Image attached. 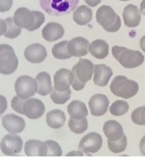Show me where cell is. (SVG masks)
Segmentation results:
<instances>
[{
    "mask_svg": "<svg viewBox=\"0 0 145 160\" xmlns=\"http://www.w3.org/2000/svg\"><path fill=\"white\" fill-rule=\"evenodd\" d=\"M131 118L133 123L140 126L145 125V106L135 109L131 115Z\"/></svg>",
    "mask_w": 145,
    "mask_h": 160,
    "instance_id": "d6a6232c",
    "label": "cell"
},
{
    "mask_svg": "<svg viewBox=\"0 0 145 160\" xmlns=\"http://www.w3.org/2000/svg\"><path fill=\"white\" fill-rule=\"evenodd\" d=\"M13 5V0H0V11L1 13L7 12Z\"/></svg>",
    "mask_w": 145,
    "mask_h": 160,
    "instance_id": "d590c367",
    "label": "cell"
},
{
    "mask_svg": "<svg viewBox=\"0 0 145 160\" xmlns=\"http://www.w3.org/2000/svg\"><path fill=\"white\" fill-rule=\"evenodd\" d=\"M112 76V71L109 66L99 64L94 66V84L98 87H106Z\"/></svg>",
    "mask_w": 145,
    "mask_h": 160,
    "instance_id": "ac0fdd59",
    "label": "cell"
},
{
    "mask_svg": "<svg viewBox=\"0 0 145 160\" xmlns=\"http://www.w3.org/2000/svg\"><path fill=\"white\" fill-rule=\"evenodd\" d=\"M140 12L142 13L143 15H145V0H142L140 4Z\"/></svg>",
    "mask_w": 145,
    "mask_h": 160,
    "instance_id": "ab89813d",
    "label": "cell"
},
{
    "mask_svg": "<svg viewBox=\"0 0 145 160\" xmlns=\"http://www.w3.org/2000/svg\"><path fill=\"white\" fill-rule=\"evenodd\" d=\"M2 125L10 133H20L25 128V121L15 114H7L2 118Z\"/></svg>",
    "mask_w": 145,
    "mask_h": 160,
    "instance_id": "5bb4252c",
    "label": "cell"
},
{
    "mask_svg": "<svg viewBox=\"0 0 145 160\" xmlns=\"http://www.w3.org/2000/svg\"><path fill=\"white\" fill-rule=\"evenodd\" d=\"M120 1H128V0H120Z\"/></svg>",
    "mask_w": 145,
    "mask_h": 160,
    "instance_id": "60d3db41",
    "label": "cell"
},
{
    "mask_svg": "<svg viewBox=\"0 0 145 160\" xmlns=\"http://www.w3.org/2000/svg\"><path fill=\"white\" fill-rule=\"evenodd\" d=\"M89 52L93 57L102 60L108 55L109 46L103 39H96L89 45Z\"/></svg>",
    "mask_w": 145,
    "mask_h": 160,
    "instance_id": "603a6c76",
    "label": "cell"
},
{
    "mask_svg": "<svg viewBox=\"0 0 145 160\" xmlns=\"http://www.w3.org/2000/svg\"><path fill=\"white\" fill-rule=\"evenodd\" d=\"M73 82V73L68 69H60L54 76V83L56 89L60 92H64L70 89Z\"/></svg>",
    "mask_w": 145,
    "mask_h": 160,
    "instance_id": "9a60e30c",
    "label": "cell"
},
{
    "mask_svg": "<svg viewBox=\"0 0 145 160\" xmlns=\"http://www.w3.org/2000/svg\"><path fill=\"white\" fill-rule=\"evenodd\" d=\"M21 34V28L14 23L13 18L1 19V35L8 39H15Z\"/></svg>",
    "mask_w": 145,
    "mask_h": 160,
    "instance_id": "7402d4cb",
    "label": "cell"
},
{
    "mask_svg": "<svg viewBox=\"0 0 145 160\" xmlns=\"http://www.w3.org/2000/svg\"><path fill=\"white\" fill-rule=\"evenodd\" d=\"M14 88L17 96L23 99H28L38 92L37 81L29 76H21L16 80Z\"/></svg>",
    "mask_w": 145,
    "mask_h": 160,
    "instance_id": "ba28073f",
    "label": "cell"
},
{
    "mask_svg": "<svg viewBox=\"0 0 145 160\" xmlns=\"http://www.w3.org/2000/svg\"><path fill=\"white\" fill-rule=\"evenodd\" d=\"M139 86L135 81L128 80L126 76H118L113 79L110 86L112 94L124 99H129L137 94Z\"/></svg>",
    "mask_w": 145,
    "mask_h": 160,
    "instance_id": "5b68a950",
    "label": "cell"
},
{
    "mask_svg": "<svg viewBox=\"0 0 145 160\" xmlns=\"http://www.w3.org/2000/svg\"><path fill=\"white\" fill-rule=\"evenodd\" d=\"M79 3V0H40L41 8L50 15H66L74 11Z\"/></svg>",
    "mask_w": 145,
    "mask_h": 160,
    "instance_id": "277c9868",
    "label": "cell"
},
{
    "mask_svg": "<svg viewBox=\"0 0 145 160\" xmlns=\"http://www.w3.org/2000/svg\"><path fill=\"white\" fill-rule=\"evenodd\" d=\"M89 41L83 37H76L68 43V50L71 56L82 57L89 51Z\"/></svg>",
    "mask_w": 145,
    "mask_h": 160,
    "instance_id": "2e32d148",
    "label": "cell"
},
{
    "mask_svg": "<svg viewBox=\"0 0 145 160\" xmlns=\"http://www.w3.org/2000/svg\"><path fill=\"white\" fill-rule=\"evenodd\" d=\"M24 152L27 156H47L48 148L40 140H29L24 144Z\"/></svg>",
    "mask_w": 145,
    "mask_h": 160,
    "instance_id": "44dd1931",
    "label": "cell"
},
{
    "mask_svg": "<svg viewBox=\"0 0 145 160\" xmlns=\"http://www.w3.org/2000/svg\"><path fill=\"white\" fill-rule=\"evenodd\" d=\"M122 16L124 24L129 28L137 27L141 21V12L137 6L133 4H128L124 8Z\"/></svg>",
    "mask_w": 145,
    "mask_h": 160,
    "instance_id": "e0dca14e",
    "label": "cell"
},
{
    "mask_svg": "<svg viewBox=\"0 0 145 160\" xmlns=\"http://www.w3.org/2000/svg\"><path fill=\"white\" fill-rule=\"evenodd\" d=\"M89 108L91 114L94 117L104 115L109 107V100L103 94H95L89 101Z\"/></svg>",
    "mask_w": 145,
    "mask_h": 160,
    "instance_id": "7c38bea8",
    "label": "cell"
},
{
    "mask_svg": "<svg viewBox=\"0 0 145 160\" xmlns=\"http://www.w3.org/2000/svg\"><path fill=\"white\" fill-rule=\"evenodd\" d=\"M45 15L40 11H30L27 8H19L15 11L13 20L21 29L34 31L40 28L45 22Z\"/></svg>",
    "mask_w": 145,
    "mask_h": 160,
    "instance_id": "6da1fadb",
    "label": "cell"
},
{
    "mask_svg": "<svg viewBox=\"0 0 145 160\" xmlns=\"http://www.w3.org/2000/svg\"><path fill=\"white\" fill-rule=\"evenodd\" d=\"M128 110H129V105L124 100H118L114 102L110 108V112L112 115L115 117L124 115L125 113L128 112Z\"/></svg>",
    "mask_w": 145,
    "mask_h": 160,
    "instance_id": "4dcf8cb0",
    "label": "cell"
},
{
    "mask_svg": "<svg viewBox=\"0 0 145 160\" xmlns=\"http://www.w3.org/2000/svg\"><path fill=\"white\" fill-rule=\"evenodd\" d=\"M45 108L44 103L37 98H28L24 100L23 105V112L29 119H38L41 118L45 112Z\"/></svg>",
    "mask_w": 145,
    "mask_h": 160,
    "instance_id": "8fae6325",
    "label": "cell"
},
{
    "mask_svg": "<svg viewBox=\"0 0 145 160\" xmlns=\"http://www.w3.org/2000/svg\"><path fill=\"white\" fill-rule=\"evenodd\" d=\"M66 115L61 110L55 109L49 112L46 115V122L52 128H60L66 122Z\"/></svg>",
    "mask_w": 145,
    "mask_h": 160,
    "instance_id": "4316f807",
    "label": "cell"
},
{
    "mask_svg": "<svg viewBox=\"0 0 145 160\" xmlns=\"http://www.w3.org/2000/svg\"><path fill=\"white\" fill-rule=\"evenodd\" d=\"M92 19V10L85 5H82L74 11L73 20L79 25H86Z\"/></svg>",
    "mask_w": 145,
    "mask_h": 160,
    "instance_id": "d4e9b609",
    "label": "cell"
},
{
    "mask_svg": "<svg viewBox=\"0 0 145 160\" xmlns=\"http://www.w3.org/2000/svg\"><path fill=\"white\" fill-rule=\"evenodd\" d=\"M103 132L108 140L111 141L118 140L124 135L122 127L118 122L115 120H109L106 122L103 126Z\"/></svg>",
    "mask_w": 145,
    "mask_h": 160,
    "instance_id": "ffe728a7",
    "label": "cell"
},
{
    "mask_svg": "<svg viewBox=\"0 0 145 160\" xmlns=\"http://www.w3.org/2000/svg\"><path fill=\"white\" fill-rule=\"evenodd\" d=\"M0 147L3 154L13 156L21 152L23 141L21 138L16 134H8L2 138Z\"/></svg>",
    "mask_w": 145,
    "mask_h": 160,
    "instance_id": "30bf717a",
    "label": "cell"
},
{
    "mask_svg": "<svg viewBox=\"0 0 145 160\" xmlns=\"http://www.w3.org/2000/svg\"><path fill=\"white\" fill-rule=\"evenodd\" d=\"M108 144L109 150L113 153H119V152H123L126 149L127 145H128V140H127L126 135H123L121 138L118 140H108Z\"/></svg>",
    "mask_w": 145,
    "mask_h": 160,
    "instance_id": "1f68e13d",
    "label": "cell"
},
{
    "mask_svg": "<svg viewBox=\"0 0 145 160\" xmlns=\"http://www.w3.org/2000/svg\"><path fill=\"white\" fill-rule=\"evenodd\" d=\"M65 30L62 25L58 23H49L42 29V37L49 42L56 41L62 38Z\"/></svg>",
    "mask_w": 145,
    "mask_h": 160,
    "instance_id": "d6986e66",
    "label": "cell"
},
{
    "mask_svg": "<svg viewBox=\"0 0 145 160\" xmlns=\"http://www.w3.org/2000/svg\"><path fill=\"white\" fill-rule=\"evenodd\" d=\"M19 61L14 50L10 45H0V72L3 75H10L17 70Z\"/></svg>",
    "mask_w": 145,
    "mask_h": 160,
    "instance_id": "52a82bcc",
    "label": "cell"
},
{
    "mask_svg": "<svg viewBox=\"0 0 145 160\" xmlns=\"http://www.w3.org/2000/svg\"><path fill=\"white\" fill-rule=\"evenodd\" d=\"M24 100L23 98H20L19 96H16L12 99L11 102V107L13 108V110L17 112L22 114L23 112V105H24Z\"/></svg>",
    "mask_w": 145,
    "mask_h": 160,
    "instance_id": "e575fe53",
    "label": "cell"
},
{
    "mask_svg": "<svg viewBox=\"0 0 145 160\" xmlns=\"http://www.w3.org/2000/svg\"><path fill=\"white\" fill-rule=\"evenodd\" d=\"M140 47H141V49L145 53V35L143 37H142L141 39H140Z\"/></svg>",
    "mask_w": 145,
    "mask_h": 160,
    "instance_id": "f35d334b",
    "label": "cell"
},
{
    "mask_svg": "<svg viewBox=\"0 0 145 160\" xmlns=\"http://www.w3.org/2000/svg\"><path fill=\"white\" fill-rule=\"evenodd\" d=\"M67 112L71 118L74 119H83L88 115V111L84 102L81 101H72L67 107Z\"/></svg>",
    "mask_w": 145,
    "mask_h": 160,
    "instance_id": "cb8c5ba5",
    "label": "cell"
},
{
    "mask_svg": "<svg viewBox=\"0 0 145 160\" xmlns=\"http://www.w3.org/2000/svg\"><path fill=\"white\" fill-rule=\"evenodd\" d=\"M94 65L87 59H80L78 63L72 67L73 82L72 87L76 91H82L94 74Z\"/></svg>",
    "mask_w": 145,
    "mask_h": 160,
    "instance_id": "7a4b0ae2",
    "label": "cell"
},
{
    "mask_svg": "<svg viewBox=\"0 0 145 160\" xmlns=\"http://www.w3.org/2000/svg\"><path fill=\"white\" fill-rule=\"evenodd\" d=\"M50 96L53 102L61 105V104H65L70 99L71 96V89L66 90L64 92H60V91H57L56 87H54L51 92L50 93Z\"/></svg>",
    "mask_w": 145,
    "mask_h": 160,
    "instance_id": "f546056e",
    "label": "cell"
},
{
    "mask_svg": "<svg viewBox=\"0 0 145 160\" xmlns=\"http://www.w3.org/2000/svg\"><path fill=\"white\" fill-rule=\"evenodd\" d=\"M113 57L125 68L133 69L141 66L144 61V56L138 50L115 45L112 49Z\"/></svg>",
    "mask_w": 145,
    "mask_h": 160,
    "instance_id": "3957f363",
    "label": "cell"
},
{
    "mask_svg": "<svg viewBox=\"0 0 145 160\" xmlns=\"http://www.w3.org/2000/svg\"><path fill=\"white\" fill-rule=\"evenodd\" d=\"M97 21L106 31L115 33L120 29L121 19L110 6L102 5L96 13Z\"/></svg>",
    "mask_w": 145,
    "mask_h": 160,
    "instance_id": "8992f818",
    "label": "cell"
},
{
    "mask_svg": "<svg viewBox=\"0 0 145 160\" xmlns=\"http://www.w3.org/2000/svg\"><path fill=\"white\" fill-rule=\"evenodd\" d=\"M69 41H61L53 46L52 54L53 56L58 60H67L71 57V54L68 50Z\"/></svg>",
    "mask_w": 145,
    "mask_h": 160,
    "instance_id": "83f0119b",
    "label": "cell"
},
{
    "mask_svg": "<svg viewBox=\"0 0 145 160\" xmlns=\"http://www.w3.org/2000/svg\"><path fill=\"white\" fill-rule=\"evenodd\" d=\"M24 57L30 63H41L47 57V51L44 45L32 44L24 50Z\"/></svg>",
    "mask_w": 145,
    "mask_h": 160,
    "instance_id": "4fadbf2b",
    "label": "cell"
},
{
    "mask_svg": "<svg viewBox=\"0 0 145 160\" xmlns=\"http://www.w3.org/2000/svg\"><path fill=\"white\" fill-rule=\"evenodd\" d=\"M139 148L141 153H142L143 156H145V136L143 137V138L141 139V141H140Z\"/></svg>",
    "mask_w": 145,
    "mask_h": 160,
    "instance_id": "8d00e7d4",
    "label": "cell"
},
{
    "mask_svg": "<svg viewBox=\"0 0 145 160\" xmlns=\"http://www.w3.org/2000/svg\"><path fill=\"white\" fill-rule=\"evenodd\" d=\"M85 1L91 7H96V6L102 2V0H85Z\"/></svg>",
    "mask_w": 145,
    "mask_h": 160,
    "instance_id": "74e56055",
    "label": "cell"
},
{
    "mask_svg": "<svg viewBox=\"0 0 145 160\" xmlns=\"http://www.w3.org/2000/svg\"><path fill=\"white\" fill-rule=\"evenodd\" d=\"M102 146V138L98 132H90L82 138L78 148L85 153H96Z\"/></svg>",
    "mask_w": 145,
    "mask_h": 160,
    "instance_id": "9c48e42d",
    "label": "cell"
},
{
    "mask_svg": "<svg viewBox=\"0 0 145 160\" xmlns=\"http://www.w3.org/2000/svg\"><path fill=\"white\" fill-rule=\"evenodd\" d=\"M45 142L48 148L47 156H61L62 155V150L59 143L52 140H48Z\"/></svg>",
    "mask_w": 145,
    "mask_h": 160,
    "instance_id": "836d02e7",
    "label": "cell"
},
{
    "mask_svg": "<svg viewBox=\"0 0 145 160\" xmlns=\"http://www.w3.org/2000/svg\"><path fill=\"white\" fill-rule=\"evenodd\" d=\"M68 127L72 132H74L76 134H81L83 133L85 131L87 130V128H88V122H87L86 118H83V119H81V120L71 118L68 122Z\"/></svg>",
    "mask_w": 145,
    "mask_h": 160,
    "instance_id": "f1b7e54d",
    "label": "cell"
},
{
    "mask_svg": "<svg viewBox=\"0 0 145 160\" xmlns=\"http://www.w3.org/2000/svg\"><path fill=\"white\" fill-rule=\"evenodd\" d=\"M35 79L38 83V94L41 96H46L50 94L53 88L50 74L43 71L38 74Z\"/></svg>",
    "mask_w": 145,
    "mask_h": 160,
    "instance_id": "484cf974",
    "label": "cell"
}]
</instances>
